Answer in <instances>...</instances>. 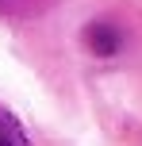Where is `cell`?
Wrapping results in <instances>:
<instances>
[{
	"label": "cell",
	"mask_w": 142,
	"mask_h": 146,
	"mask_svg": "<svg viewBox=\"0 0 142 146\" xmlns=\"http://www.w3.org/2000/svg\"><path fill=\"white\" fill-rule=\"evenodd\" d=\"M85 38H89V46L100 54V58H112V54L119 50V31H115L112 23H92Z\"/></svg>",
	"instance_id": "1"
},
{
	"label": "cell",
	"mask_w": 142,
	"mask_h": 146,
	"mask_svg": "<svg viewBox=\"0 0 142 146\" xmlns=\"http://www.w3.org/2000/svg\"><path fill=\"white\" fill-rule=\"evenodd\" d=\"M0 146H31L27 131L19 127V119H12L8 111H0Z\"/></svg>",
	"instance_id": "2"
},
{
	"label": "cell",
	"mask_w": 142,
	"mask_h": 146,
	"mask_svg": "<svg viewBox=\"0 0 142 146\" xmlns=\"http://www.w3.org/2000/svg\"><path fill=\"white\" fill-rule=\"evenodd\" d=\"M50 0H0V12L4 15H31L38 8H46Z\"/></svg>",
	"instance_id": "3"
}]
</instances>
